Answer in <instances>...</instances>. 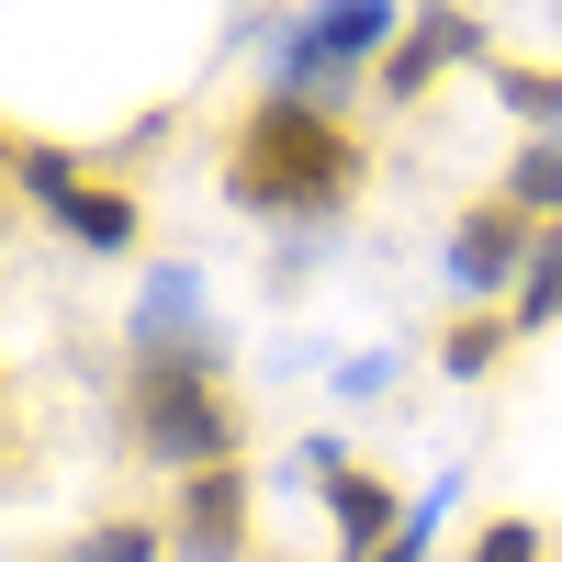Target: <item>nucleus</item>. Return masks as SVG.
Wrapping results in <instances>:
<instances>
[{
	"label": "nucleus",
	"instance_id": "obj_1",
	"mask_svg": "<svg viewBox=\"0 0 562 562\" xmlns=\"http://www.w3.org/2000/svg\"><path fill=\"white\" fill-rule=\"evenodd\" d=\"M360 180H371V147L338 113L281 102V90H259L225 135V192L248 214H338V203H360Z\"/></svg>",
	"mask_w": 562,
	"mask_h": 562
},
{
	"label": "nucleus",
	"instance_id": "obj_2",
	"mask_svg": "<svg viewBox=\"0 0 562 562\" xmlns=\"http://www.w3.org/2000/svg\"><path fill=\"white\" fill-rule=\"evenodd\" d=\"M124 439L147 450V461H169L180 484L192 473H225L237 461V405H225V383H214V349H147L135 360V383H124Z\"/></svg>",
	"mask_w": 562,
	"mask_h": 562
},
{
	"label": "nucleus",
	"instance_id": "obj_3",
	"mask_svg": "<svg viewBox=\"0 0 562 562\" xmlns=\"http://www.w3.org/2000/svg\"><path fill=\"white\" fill-rule=\"evenodd\" d=\"M12 169H23V192L68 225V237L90 248V259H124L135 237H147V214H135V192H113V180H90L79 158H57L45 135H12Z\"/></svg>",
	"mask_w": 562,
	"mask_h": 562
},
{
	"label": "nucleus",
	"instance_id": "obj_4",
	"mask_svg": "<svg viewBox=\"0 0 562 562\" xmlns=\"http://www.w3.org/2000/svg\"><path fill=\"white\" fill-rule=\"evenodd\" d=\"M394 34H405V23L383 12V0H360V12H315V23L293 34V57H281V102H315V113H326Z\"/></svg>",
	"mask_w": 562,
	"mask_h": 562
},
{
	"label": "nucleus",
	"instance_id": "obj_5",
	"mask_svg": "<svg viewBox=\"0 0 562 562\" xmlns=\"http://www.w3.org/2000/svg\"><path fill=\"white\" fill-rule=\"evenodd\" d=\"M540 237H551V225H529V214L506 203V192H484L473 214L450 225V248H439V270H450V293H473V304H495V293L518 304V281H529Z\"/></svg>",
	"mask_w": 562,
	"mask_h": 562
},
{
	"label": "nucleus",
	"instance_id": "obj_6",
	"mask_svg": "<svg viewBox=\"0 0 562 562\" xmlns=\"http://www.w3.org/2000/svg\"><path fill=\"white\" fill-rule=\"evenodd\" d=\"M169 551H180V562H237V551H248V461L192 473V484L169 495Z\"/></svg>",
	"mask_w": 562,
	"mask_h": 562
},
{
	"label": "nucleus",
	"instance_id": "obj_7",
	"mask_svg": "<svg viewBox=\"0 0 562 562\" xmlns=\"http://www.w3.org/2000/svg\"><path fill=\"white\" fill-rule=\"evenodd\" d=\"M405 518H416V506L371 473V461H326V529H338V562H383Z\"/></svg>",
	"mask_w": 562,
	"mask_h": 562
},
{
	"label": "nucleus",
	"instance_id": "obj_8",
	"mask_svg": "<svg viewBox=\"0 0 562 562\" xmlns=\"http://www.w3.org/2000/svg\"><path fill=\"white\" fill-rule=\"evenodd\" d=\"M461 45H484L473 12H439V23H405V45L383 57V102H416V90L439 79V57H461Z\"/></svg>",
	"mask_w": 562,
	"mask_h": 562
},
{
	"label": "nucleus",
	"instance_id": "obj_9",
	"mask_svg": "<svg viewBox=\"0 0 562 562\" xmlns=\"http://www.w3.org/2000/svg\"><path fill=\"white\" fill-rule=\"evenodd\" d=\"M495 192L518 203L529 225H562V147H551V135H529V147L506 158V180H495Z\"/></svg>",
	"mask_w": 562,
	"mask_h": 562
},
{
	"label": "nucleus",
	"instance_id": "obj_10",
	"mask_svg": "<svg viewBox=\"0 0 562 562\" xmlns=\"http://www.w3.org/2000/svg\"><path fill=\"white\" fill-rule=\"evenodd\" d=\"M68 562H169V518H90Z\"/></svg>",
	"mask_w": 562,
	"mask_h": 562
},
{
	"label": "nucleus",
	"instance_id": "obj_11",
	"mask_svg": "<svg viewBox=\"0 0 562 562\" xmlns=\"http://www.w3.org/2000/svg\"><path fill=\"white\" fill-rule=\"evenodd\" d=\"M506 349H518V326H506V315H461L450 338H439V371H450V383H484Z\"/></svg>",
	"mask_w": 562,
	"mask_h": 562
},
{
	"label": "nucleus",
	"instance_id": "obj_12",
	"mask_svg": "<svg viewBox=\"0 0 562 562\" xmlns=\"http://www.w3.org/2000/svg\"><path fill=\"white\" fill-rule=\"evenodd\" d=\"M551 315H562V225L540 237V259H529V281H518V304H506V326H518V338H540Z\"/></svg>",
	"mask_w": 562,
	"mask_h": 562
},
{
	"label": "nucleus",
	"instance_id": "obj_13",
	"mask_svg": "<svg viewBox=\"0 0 562 562\" xmlns=\"http://www.w3.org/2000/svg\"><path fill=\"white\" fill-rule=\"evenodd\" d=\"M461 562H551V529L506 506V518H484V529H473V551H461Z\"/></svg>",
	"mask_w": 562,
	"mask_h": 562
},
{
	"label": "nucleus",
	"instance_id": "obj_14",
	"mask_svg": "<svg viewBox=\"0 0 562 562\" xmlns=\"http://www.w3.org/2000/svg\"><path fill=\"white\" fill-rule=\"evenodd\" d=\"M495 90L518 124H562V68H495Z\"/></svg>",
	"mask_w": 562,
	"mask_h": 562
},
{
	"label": "nucleus",
	"instance_id": "obj_15",
	"mask_svg": "<svg viewBox=\"0 0 562 562\" xmlns=\"http://www.w3.org/2000/svg\"><path fill=\"white\" fill-rule=\"evenodd\" d=\"M428 529H439V518H428V506H416V518L394 529V551H383V562H428Z\"/></svg>",
	"mask_w": 562,
	"mask_h": 562
}]
</instances>
